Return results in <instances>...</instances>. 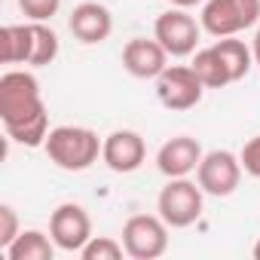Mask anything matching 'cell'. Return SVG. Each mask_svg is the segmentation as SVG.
Returning a JSON list of instances; mask_svg holds the SVG:
<instances>
[{"label":"cell","mask_w":260,"mask_h":260,"mask_svg":"<svg viewBox=\"0 0 260 260\" xmlns=\"http://www.w3.org/2000/svg\"><path fill=\"white\" fill-rule=\"evenodd\" d=\"M55 242L52 236L40 233V230H22L7 248H4V257L7 260H52L55 257Z\"/></svg>","instance_id":"14"},{"label":"cell","mask_w":260,"mask_h":260,"mask_svg":"<svg viewBox=\"0 0 260 260\" xmlns=\"http://www.w3.org/2000/svg\"><path fill=\"white\" fill-rule=\"evenodd\" d=\"M205 0H172V7H181V10H190V7H199Z\"/></svg>","instance_id":"24"},{"label":"cell","mask_w":260,"mask_h":260,"mask_svg":"<svg viewBox=\"0 0 260 260\" xmlns=\"http://www.w3.org/2000/svg\"><path fill=\"white\" fill-rule=\"evenodd\" d=\"M169 58L172 55L162 49V43L156 37L153 40L135 37V40H128L122 46V68L132 77H138V80H156L169 68Z\"/></svg>","instance_id":"11"},{"label":"cell","mask_w":260,"mask_h":260,"mask_svg":"<svg viewBox=\"0 0 260 260\" xmlns=\"http://www.w3.org/2000/svg\"><path fill=\"white\" fill-rule=\"evenodd\" d=\"M202 144L190 135H175L169 138L159 153H156V169L166 175V178H190L199 162H202Z\"/></svg>","instance_id":"12"},{"label":"cell","mask_w":260,"mask_h":260,"mask_svg":"<svg viewBox=\"0 0 260 260\" xmlns=\"http://www.w3.org/2000/svg\"><path fill=\"white\" fill-rule=\"evenodd\" d=\"M156 98L166 110H190L202 101L205 83L190 64H169L156 80Z\"/></svg>","instance_id":"8"},{"label":"cell","mask_w":260,"mask_h":260,"mask_svg":"<svg viewBox=\"0 0 260 260\" xmlns=\"http://www.w3.org/2000/svg\"><path fill=\"white\" fill-rule=\"evenodd\" d=\"M122 254H125L122 242H116V239H110V236H92V239L83 245V251H80L83 260H119Z\"/></svg>","instance_id":"19"},{"label":"cell","mask_w":260,"mask_h":260,"mask_svg":"<svg viewBox=\"0 0 260 260\" xmlns=\"http://www.w3.org/2000/svg\"><path fill=\"white\" fill-rule=\"evenodd\" d=\"M31 58L28 64L31 68H46L58 58V34L46 25V22H31Z\"/></svg>","instance_id":"18"},{"label":"cell","mask_w":260,"mask_h":260,"mask_svg":"<svg viewBox=\"0 0 260 260\" xmlns=\"http://www.w3.org/2000/svg\"><path fill=\"white\" fill-rule=\"evenodd\" d=\"M251 254H254V260H260V239L254 242V248H251Z\"/></svg>","instance_id":"25"},{"label":"cell","mask_w":260,"mask_h":260,"mask_svg":"<svg viewBox=\"0 0 260 260\" xmlns=\"http://www.w3.org/2000/svg\"><path fill=\"white\" fill-rule=\"evenodd\" d=\"M31 25H4L0 28V61L4 64H28L31 58Z\"/></svg>","instance_id":"15"},{"label":"cell","mask_w":260,"mask_h":260,"mask_svg":"<svg viewBox=\"0 0 260 260\" xmlns=\"http://www.w3.org/2000/svg\"><path fill=\"white\" fill-rule=\"evenodd\" d=\"M239 159H242V169H245V175H251V178H260V135H254V138H251V141L242 147Z\"/></svg>","instance_id":"22"},{"label":"cell","mask_w":260,"mask_h":260,"mask_svg":"<svg viewBox=\"0 0 260 260\" xmlns=\"http://www.w3.org/2000/svg\"><path fill=\"white\" fill-rule=\"evenodd\" d=\"M19 233H22V226H19L16 208H13V205H0V251H4Z\"/></svg>","instance_id":"21"},{"label":"cell","mask_w":260,"mask_h":260,"mask_svg":"<svg viewBox=\"0 0 260 260\" xmlns=\"http://www.w3.org/2000/svg\"><path fill=\"white\" fill-rule=\"evenodd\" d=\"M193 71H196V77L205 83V89H223V86H230L233 80H230V71H226V64H223V58L217 55V49L214 46H205V49H196L193 52V64H190Z\"/></svg>","instance_id":"17"},{"label":"cell","mask_w":260,"mask_h":260,"mask_svg":"<svg viewBox=\"0 0 260 260\" xmlns=\"http://www.w3.org/2000/svg\"><path fill=\"white\" fill-rule=\"evenodd\" d=\"M19 10L31 22H49L61 10V0H19Z\"/></svg>","instance_id":"20"},{"label":"cell","mask_w":260,"mask_h":260,"mask_svg":"<svg viewBox=\"0 0 260 260\" xmlns=\"http://www.w3.org/2000/svg\"><path fill=\"white\" fill-rule=\"evenodd\" d=\"M202 205H205V190L199 187V181L190 178H169V184L156 196V214L172 230L193 226L202 217Z\"/></svg>","instance_id":"3"},{"label":"cell","mask_w":260,"mask_h":260,"mask_svg":"<svg viewBox=\"0 0 260 260\" xmlns=\"http://www.w3.org/2000/svg\"><path fill=\"white\" fill-rule=\"evenodd\" d=\"M211 46H214V49H217V55L223 58V64H226V71H230V80H233V83H239L242 77H248V71H251V64H254V52H251V46H248L245 40L220 37V40H214Z\"/></svg>","instance_id":"16"},{"label":"cell","mask_w":260,"mask_h":260,"mask_svg":"<svg viewBox=\"0 0 260 260\" xmlns=\"http://www.w3.org/2000/svg\"><path fill=\"white\" fill-rule=\"evenodd\" d=\"M260 22V0H205L199 25L211 37H236Z\"/></svg>","instance_id":"4"},{"label":"cell","mask_w":260,"mask_h":260,"mask_svg":"<svg viewBox=\"0 0 260 260\" xmlns=\"http://www.w3.org/2000/svg\"><path fill=\"white\" fill-rule=\"evenodd\" d=\"M169 230L159 214H132L122 223V248L135 260H156L169 251Z\"/></svg>","instance_id":"5"},{"label":"cell","mask_w":260,"mask_h":260,"mask_svg":"<svg viewBox=\"0 0 260 260\" xmlns=\"http://www.w3.org/2000/svg\"><path fill=\"white\" fill-rule=\"evenodd\" d=\"M68 28L71 34L86 43V46H95V43H104L113 31V16L104 4H95V0H86V4H77L71 19H68Z\"/></svg>","instance_id":"13"},{"label":"cell","mask_w":260,"mask_h":260,"mask_svg":"<svg viewBox=\"0 0 260 260\" xmlns=\"http://www.w3.org/2000/svg\"><path fill=\"white\" fill-rule=\"evenodd\" d=\"M153 37L162 43V49L172 58H187L196 52L199 37H202V25L181 7L166 10L162 16H156L153 22Z\"/></svg>","instance_id":"6"},{"label":"cell","mask_w":260,"mask_h":260,"mask_svg":"<svg viewBox=\"0 0 260 260\" xmlns=\"http://www.w3.org/2000/svg\"><path fill=\"white\" fill-rule=\"evenodd\" d=\"M242 159L233 150H208L196 169V181L205 190V196L226 199L239 190L242 184Z\"/></svg>","instance_id":"7"},{"label":"cell","mask_w":260,"mask_h":260,"mask_svg":"<svg viewBox=\"0 0 260 260\" xmlns=\"http://www.w3.org/2000/svg\"><path fill=\"white\" fill-rule=\"evenodd\" d=\"M251 52H254V64H260V25L254 31V40H251Z\"/></svg>","instance_id":"23"},{"label":"cell","mask_w":260,"mask_h":260,"mask_svg":"<svg viewBox=\"0 0 260 260\" xmlns=\"http://www.w3.org/2000/svg\"><path fill=\"white\" fill-rule=\"evenodd\" d=\"M0 119L10 141L22 147H43L49 138V113L40 83L31 71H7L0 77Z\"/></svg>","instance_id":"1"},{"label":"cell","mask_w":260,"mask_h":260,"mask_svg":"<svg viewBox=\"0 0 260 260\" xmlns=\"http://www.w3.org/2000/svg\"><path fill=\"white\" fill-rule=\"evenodd\" d=\"M49 236L58 245V251L80 254L83 245L92 239V217L83 205L77 202H61L49 214Z\"/></svg>","instance_id":"9"},{"label":"cell","mask_w":260,"mask_h":260,"mask_svg":"<svg viewBox=\"0 0 260 260\" xmlns=\"http://www.w3.org/2000/svg\"><path fill=\"white\" fill-rule=\"evenodd\" d=\"M147 159V144L138 132L132 128H116L104 138V147H101V162L116 172V175H132L144 166Z\"/></svg>","instance_id":"10"},{"label":"cell","mask_w":260,"mask_h":260,"mask_svg":"<svg viewBox=\"0 0 260 260\" xmlns=\"http://www.w3.org/2000/svg\"><path fill=\"white\" fill-rule=\"evenodd\" d=\"M104 141L86 125H55L49 128V138L43 144L52 166L61 172H86L98 162Z\"/></svg>","instance_id":"2"}]
</instances>
